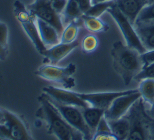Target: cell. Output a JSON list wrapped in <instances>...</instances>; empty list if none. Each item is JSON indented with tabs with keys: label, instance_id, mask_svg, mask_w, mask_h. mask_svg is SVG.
<instances>
[{
	"label": "cell",
	"instance_id": "cell-1",
	"mask_svg": "<svg viewBox=\"0 0 154 140\" xmlns=\"http://www.w3.org/2000/svg\"><path fill=\"white\" fill-rule=\"evenodd\" d=\"M110 53L114 70L121 77L124 85H129L143 68L140 53L121 41H116L112 45Z\"/></svg>",
	"mask_w": 154,
	"mask_h": 140
},
{
	"label": "cell",
	"instance_id": "cell-2",
	"mask_svg": "<svg viewBox=\"0 0 154 140\" xmlns=\"http://www.w3.org/2000/svg\"><path fill=\"white\" fill-rule=\"evenodd\" d=\"M38 101L40 108L36 112V116L46 122L48 134L54 135L58 140H73L76 130L66 122L50 98L42 93L38 97Z\"/></svg>",
	"mask_w": 154,
	"mask_h": 140
},
{
	"label": "cell",
	"instance_id": "cell-3",
	"mask_svg": "<svg viewBox=\"0 0 154 140\" xmlns=\"http://www.w3.org/2000/svg\"><path fill=\"white\" fill-rule=\"evenodd\" d=\"M13 13L16 20L19 22L21 27L23 28L25 34L31 40L35 49L39 54L42 55L47 49V47L44 45V43L41 40V37H40L37 22H36V17L29 11L27 6L24 5L19 0H16L13 3Z\"/></svg>",
	"mask_w": 154,
	"mask_h": 140
},
{
	"label": "cell",
	"instance_id": "cell-4",
	"mask_svg": "<svg viewBox=\"0 0 154 140\" xmlns=\"http://www.w3.org/2000/svg\"><path fill=\"white\" fill-rule=\"evenodd\" d=\"M130 129L126 140H149V114L144 108V102L139 99L127 115Z\"/></svg>",
	"mask_w": 154,
	"mask_h": 140
},
{
	"label": "cell",
	"instance_id": "cell-5",
	"mask_svg": "<svg viewBox=\"0 0 154 140\" xmlns=\"http://www.w3.org/2000/svg\"><path fill=\"white\" fill-rule=\"evenodd\" d=\"M75 71L76 65L73 63H70L65 67H59L52 64H43L37 68L35 74L47 81L60 84L65 89H71L75 86V80L72 77Z\"/></svg>",
	"mask_w": 154,
	"mask_h": 140
},
{
	"label": "cell",
	"instance_id": "cell-6",
	"mask_svg": "<svg viewBox=\"0 0 154 140\" xmlns=\"http://www.w3.org/2000/svg\"><path fill=\"white\" fill-rule=\"evenodd\" d=\"M107 12L111 15V17L116 22L120 32L122 33L123 38L125 40V44L129 47L135 49L139 53H143L144 51H146L134 24L116 7L115 4Z\"/></svg>",
	"mask_w": 154,
	"mask_h": 140
},
{
	"label": "cell",
	"instance_id": "cell-7",
	"mask_svg": "<svg viewBox=\"0 0 154 140\" xmlns=\"http://www.w3.org/2000/svg\"><path fill=\"white\" fill-rule=\"evenodd\" d=\"M6 118L0 124V140H34L20 116L5 109Z\"/></svg>",
	"mask_w": 154,
	"mask_h": 140
},
{
	"label": "cell",
	"instance_id": "cell-8",
	"mask_svg": "<svg viewBox=\"0 0 154 140\" xmlns=\"http://www.w3.org/2000/svg\"><path fill=\"white\" fill-rule=\"evenodd\" d=\"M50 100L55 105V107L57 108L58 111L60 112L62 117L66 120V122L72 128H74L83 135L84 140H92L94 133L92 132V130L89 128V126L86 123L84 117H83L81 108L58 103V102L53 101L52 99H50Z\"/></svg>",
	"mask_w": 154,
	"mask_h": 140
},
{
	"label": "cell",
	"instance_id": "cell-9",
	"mask_svg": "<svg viewBox=\"0 0 154 140\" xmlns=\"http://www.w3.org/2000/svg\"><path fill=\"white\" fill-rule=\"evenodd\" d=\"M27 8L36 18L54 26L60 34L63 31L64 24L62 18L60 14L54 10L51 0H34V2L27 6Z\"/></svg>",
	"mask_w": 154,
	"mask_h": 140
},
{
	"label": "cell",
	"instance_id": "cell-10",
	"mask_svg": "<svg viewBox=\"0 0 154 140\" xmlns=\"http://www.w3.org/2000/svg\"><path fill=\"white\" fill-rule=\"evenodd\" d=\"M141 98V95L138 89H133L127 94L117 97L110 107L105 111L104 117L107 120H115L125 116L128 113L131 107Z\"/></svg>",
	"mask_w": 154,
	"mask_h": 140
},
{
	"label": "cell",
	"instance_id": "cell-11",
	"mask_svg": "<svg viewBox=\"0 0 154 140\" xmlns=\"http://www.w3.org/2000/svg\"><path fill=\"white\" fill-rule=\"evenodd\" d=\"M43 93H45L49 98L55 102L64 104V105H71L79 108H85L90 106L87 102H85L80 97L77 92H73L70 89L65 88H58L55 86H46L42 89Z\"/></svg>",
	"mask_w": 154,
	"mask_h": 140
},
{
	"label": "cell",
	"instance_id": "cell-12",
	"mask_svg": "<svg viewBox=\"0 0 154 140\" xmlns=\"http://www.w3.org/2000/svg\"><path fill=\"white\" fill-rule=\"evenodd\" d=\"M131 90H124V91H111V92H95V93H78V95L83 100L90 105V106L100 108V109L107 110L112 104V102L117 97L131 92Z\"/></svg>",
	"mask_w": 154,
	"mask_h": 140
},
{
	"label": "cell",
	"instance_id": "cell-13",
	"mask_svg": "<svg viewBox=\"0 0 154 140\" xmlns=\"http://www.w3.org/2000/svg\"><path fill=\"white\" fill-rule=\"evenodd\" d=\"M81 44L79 41H74L71 43H62L59 42L58 44L49 47L45 50L42 56L44 57L43 63L44 64H52L57 65L59 62L69 55L71 52L76 49L78 46Z\"/></svg>",
	"mask_w": 154,
	"mask_h": 140
},
{
	"label": "cell",
	"instance_id": "cell-14",
	"mask_svg": "<svg viewBox=\"0 0 154 140\" xmlns=\"http://www.w3.org/2000/svg\"><path fill=\"white\" fill-rule=\"evenodd\" d=\"M115 6L131 21L135 24L140 12L149 4V0H114Z\"/></svg>",
	"mask_w": 154,
	"mask_h": 140
},
{
	"label": "cell",
	"instance_id": "cell-15",
	"mask_svg": "<svg viewBox=\"0 0 154 140\" xmlns=\"http://www.w3.org/2000/svg\"><path fill=\"white\" fill-rule=\"evenodd\" d=\"M36 22H37L40 37L46 47H52L60 42V33L54 26L38 18H36Z\"/></svg>",
	"mask_w": 154,
	"mask_h": 140
},
{
	"label": "cell",
	"instance_id": "cell-16",
	"mask_svg": "<svg viewBox=\"0 0 154 140\" xmlns=\"http://www.w3.org/2000/svg\"><path fill=\"white\" fill-rule=\"evenodd\" d=\"M83 117L89 126V128L92 130V132H95L99 125L100 121L102 120L105 114V110L100 109V108L93 107V106H87L85 108H81Z\"/></svg>",
	"mask_w": 154,
	"mask_h": 140
},
{
	"label": "cell",
	"instance_id": "cell-17",
	"mask_svg": "<svg viewBox=\"0 0 154 140\" xmlns=\"http://www.w3.org/2000/svg\"><path fill=\"white\" fill-rule=\"evenodd\" d=\"M109 123L110 129L118 140L127 139L129 129H130V121L127 115L123 116L119 119L115 120H107Z\"/></svg>",
	"mask_w": 154,
	"mask_h": 140
},
{
	"label": "cell",
	"instance_id": "cell-18",
	"mask_svg": "<svg viewBox=\"0 0 154 140\" xmlns=\"http://www.w3.org/2000/svg\"><path fill=\"white\" fill-rule=\"evenodd\" d=\"M83 14L84 13L82 12L81 8H80V6L76 0H68L63 13L61 14V18H62L64 26L70 22H72V21L81 18Z\"/></svg>",
	"mask_w": 154,
	"mask_h": 140
},
{
	"label": "cell",
	"instance_id": "cell-19",
	"mask_svg": "<svg viewBox=\"0 0 154 140\" xmlns=\"http://www.w3.org/2000/svg\"><path fill=\"white\" fill-rule=\"evenodd\" d=\"M138 91L141 95V99L144 103L150 107L154 102V79H143L139 81Z\"/></svg>",
	"mask_w": 154,
	"mask_h": 140
},
{
	"label": "cell",
	"instance_id": "cell-20",
	"mask_svg": "<svg viewBox=\"0 0 154 140\" xmlns=\"http://www.w3.org/2000/svg\"><path fill=\"white\" fill-rule=\"evenodd\" d=\"M83 25L87 29L89 32L92 33H100V32H105L108 29L106 23H104L100 18L89 16V15L83 14L81 17Z\"/></svg>",
	"mask_w": 154,
	"mask_h": 140
},
{
	"label": "cell",
	"instance_id": "cell-21",
	"mask_svg": "<svg viewBox=\"0 0 154 140\" xmlns=\"http://www.w3.org/2000/svg\"><path fill=\"white\" fill-rule=\"evenodd\" d=\"M79 33V23L77 20L72 21L64 26L63 31L60 34V42L71 43L77 40Z\"/></svg>",
	"mask_w": 154,
	"mask_h": 140
},
{
	"label": "cell",
	"instance_id": "cell-22",
	"mask_svg": "<svg viewBox=\"0 0 154 140\" xmlns=\"http://www.w3.org/2000/svg\"><path fill=\"white\" fill-rule=\"evenodd\" d=\"M92 140H118L112 133L108 121L105 117H103L100 121L96 131L94 132Z\"/></svg>",
	"mask_w": 154,
	"mask_h": 140
},
{
	"label": "cell",
	"instance_id": "cell-23",
	"mask_svg": "<svg viewBox=\"0 0 154 140\" xmlns=\"http://www.w3.org/2000/svg\"><path fill=\"white\" fill-rule=\"evenodd\" d=\"M9 49V29L7 24L0 21V60L7 58Z\"/></svg>",
	"mask_w": 154,
	"mask_h": 140
},
{
	"label": "cell",
	"instance_id": "cell-24",
	"mask_svg": "<svg viewBox=\"0 0 154 140\" xmlns=\"http://www.w3.org/2000/svg\"><path fill=\"white\" fill-rule=\"evenodd\" d=\"M115 4V1H106V2H99V3H95L92 4L91 7L88 9V11L86 12V15L89 16H93V17H98L100 18V16H102L103 13H105Z\"/></svg>",
	"mask_w": 154,
	"mask_h": 140
},
{
	"label": "cell",
	"instance_id": "cell-25",
	"mask_svg": "<svg viewBox=\"0 0 154 140\" xmlns=\"http://www.w3.org/2000/svg\"><path fill=\"white\" fill-rule=\"evenodd\" d=\"M138 34H139L141 41H142L144 47L146 50L154 49V32L142 29H136Z\"/></svg>",
	"mask_w": 154,
	"mask_h": 140
},
{
	"label": "cell",
	"instance_id": "cell-26",
	"mask_svg": "<svg viewBox=\"0 0 154 140\" xmlns=\"http://www.w3.org/2000/svg\"><path fill=\"white\" fill-rule=\"evenodd\" d=\"M81 48L82 50L86 53H91L96 50L98 46V39L94 35H87L84 37L81 42Z\"/></svg>",
	"mask_w": 154,
	"mask_h": 140
},
{
	"label": "cell",
	"instance_id": "cell-27",
	"mask_svg": "<svg viewBox=\"0 0 154 140\" xmlns=\"http://www.w3.org/2000/svg\"><path fill=\"white\" fill-rule=\"evenodd\" d=\"M154 20V2L147 4L145 7L140 12L139 16L137 17L136 22H145V21H151Z\"/></svg>",
	"mask_w": 154,
	"mask_h": 140
},
{
	"label": "cell",
	"instance_id": "cell-28",
	"mask_svg": "<svg viewBox=\"0 0 154 140\" xmlns=\"http://www.w3.org/2000/svg\"><path fill=\"white\" fill-rule=\"evenodd\" d=\"M143 79H154V63L143 67L142 70L135 77V80H137V81Z\"/></svg>",
	"mask_w": 154,
	"mask_h": 140
},
{
	"label": "cell",
	"instance_id": "cell-29",
	"mask_svg": "<svg viewBox=\"0 0 154 140\" xmlns=\"http://www.w3.org/2000/svg\"><path fill=\"white\" fill-rule=\"evenodd\" d=\"M140 57L143 67L154 63V49H150V50L144 51L143 53H140Z\"/></svg>",
	"mask_w": 154,
	"mask_h": 140
},
{
	"label": "cell",
	"instance_id": "cell-30",
	"mask_svg": "<svg viewBox=\"0 0 154 140\" xmlns=\"http://www.w3.org/2000/svg\"><path fill=\"white\" fill-rule=\"evenodd\" d=\"M67 2H68V0H51L54 10L60 15L63 13L64 9H65L67 5Z\"/></svg>",
	"mask_w": 154,
	"mask_h": 140
},
{
	"label": "cell",
	"instance_id": "cell-31",
	"mask_svg": "<svg viewBox=\"0 0 154 140\" xmlns=\"http://www.w3.org/2000/svg\"><path fill=\"white\" fill-rule=\"evenodd\" d=\"M134 26H135L136 29H142V30H147V31H151V32H154V20L135 23Z\"/></svg>",
	"mask_w": 154,
	"mask_h": 140
},
{
	"label": "cell",
	"instance_id": "cell-32",
	"mask_svg": "<svg viewBox=\"0 0 154 140\" xmlns=\"http://www.w3.org/2000/svg\"><path fill=\"white\" fill-rule=\"evenodd\" d=\"M76 1L79 4L80 8H81V10L84 14L88 11V9L92 5V0H76Z\"/></svg>",
	"mask_w": 154,
	"mask_h": 140
},
{
	"label": "cell",
	"instance_id": "cell-33",
	"mask_svg": "<svg viewBox=\"0 0 154 140\" xmlns=\"http://www.w3.org/2000/svg\"><path fill=\"white\" fill-rule=\"evenodd\" d=\"M149 140H154V118L151 116L149 118Z\"/></svg>",
	"mask_w": 154,
	"mask_h": 140
},
{
	"label": "cell",
	"instance_id": "cell-34",
	"mask_svg": "<svg viewBox=\"0 0 154 140\" xmlns=\"http://www.w3.org/2000/svg\"><path fill=\"white\" fill-rule=\"evenodd\" d=\"M6 118V114H5V109L3 108H0V124H2L5 121Z\"/></svg>",
	"mask_w": 154,
	"mask_h": 140
},
{
	"label": "cell",
	"instance_id": "cell-35",
	"mask_svg": "<svg viewBox=\"0 0 154 140\" xmlns=\"http://www.w3.org/2000/svg\"><path fill=\"white\" fill-rule=\"evenodd\" d=\"M73 140H84V137H83V135L81 133L76 130L74 132V135H73Z\"/></svg>",
	"mask_w": 154,
	"mask_h": 140
},
{
	"label": "cell",
	"instance_id": "cell-36",
	"mask_svg": "<svg viewBox=\"0 0 154 140\" xmlns=\"http://www.w3.org/2000/svg\"><path fill=\"white\" fill-rule=\"evenodd\" d=\"M106 1H112V0H92V4L99 3V2H106Z\"/></svg>",
	"mask_w": 154,
	"mask_h": 140
},
{
	"label": "cell",
	"instance_id": "cell-37",
	"mask_svg": "<svg viewBox=\"0 0 154 140\" xmlns=\"http://www.w3.org/2000/svg\"><path fill=\"white\" fill-rule=\"evenodd\" d=\"M147 112H148V114L150 115V116H151L152 118H154V109H148Z\"/></svg>",
	"mask_w": 154,
	"mask_h": 140
},
{
	"label": "cell",
	"instance_id": "cell-38",
	"mask_svg": "<svg viewBox=\"0 0 154 140\" xmlns=\"http://www.w3.org/2000/svg\"><path fill=\"white\" fill-rule=\"evenodd\" d=\"M149 109H154V102H153V104L151 105V107H150Z\"/></svg>",
	"mask_w": 154,
	"mask_h": 140
},
{
	"label": "cell",
	"instance_id": "cell-39",
	"mask_svg": "<svg viewBox=\"0 0 154 140\" xmlns=\"http://www.w3.org/2000/svg\"><path fill=\"white\" fill-rule=\"evenodd\" d=\"M154 2V0H149V3H153Z\"/></svg>",
	"mask_w": 154,
	"mask_h": 140
}]
</instances>
